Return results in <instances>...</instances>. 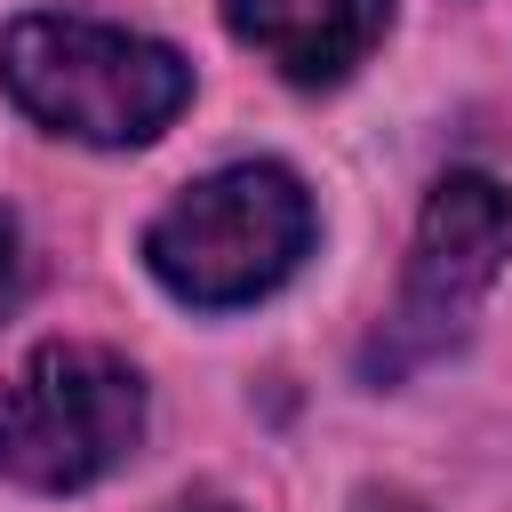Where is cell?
<instances>
[{
  "label": "cell",
  "mask_w": 512,
  "mask_h": 512,
  "mask_svg": "<svg viewBox=\"0 0 512 512\" xmlns=\"http://www.w3.org/2000/svg\"><path fill=\"white\" fill-rule=\"evenodd\" d=\"M0 88L48 136L120 152V144H152L192 104V64L152 32L32 8L0 32Z\"/></svg>",
  "instance_id": "6da1fadb"
},
{
  "label": "cell",
  "mask_w": 512,
  "mask_h": 512,
  "mask_svg": "<svg viewBox=\"0 0 512 512\" xmlns=\"http://www.w3.org/2000/svg\"><path fill=\"white\" fill-rule=\"evenodd\" d=\"M304 256H312V192L280 160H232L184 184L144 224L152 280L192 312H232L272 296Z\"/></svg>",
  "instance_id": "7a4b0ae2"
},
{
  "label": "cell",
  "mask_w": 512,
  "mask_h": 512,
  "mask_svg": "<svg viewBox=\"0 0 512 512\" xmlns=\"http://www.w3.org/2000/svg\"><path fill=\"white\" fill-rule=\"evenodd\" d=\"M144 440V376L104 344H40L0 376V480L72 496Z\"/></svg>",
  "instance_id": "3957f363"
},
{
  "label": "cell",
  "mask_w": 512,
  "mask_h": 512,
  "mask_svg": "<svg viewBox=\"0 0 512 512\" xmlns=\"http://www.w3.org/2000/svg\"><path fill=\"white\" fill-rule=\"evenodd\" d=\"M504 256H512V192L488 168H448L424 192V216H416V248H408L384 368H408V360L440 352L472 320V304L496 288Z\"/></svg>",
  "instance_id": "277c9868"
},
{
  "label": "cell",
  "mask_w": 512,
  "mask_h": 512,
  "mask_svg": "<svg viewBox=\"0 0 512 512\" xmlns=\"http://www.w3.org/2000/svg\"><path fill=\"white\" fill-rule=\"evenodd\" d=\"M224 24L280 80L328 88L352 64H368V48L392 24V0H224Z\"/></svg>",
  "instance_id": "5b68a950"
},
{
  "label": "cell",
  "mask_w": 512,
  "mask_h": 512,
  "mask_svg": "<svg viewBox=\"0 0 512 512\" xmlns=\"http://www.w3.org/2000/svg\"><path fill=\"white\" fill-rule=\"evenodd\" d=\"M24 288H32V256H24V224L0 208V320L24 304Z\"/></svg>",
  "instance_id": "8992f818"
},
{
  "label": "cell",
  "mask_w": 512,
  "mask_h": 512,
  "mask_svg": "<svg viewBox=\"0 0 512 512\" xmlns=\"http://www.w3.org/2000/svg\"><path fill=\"white\" fill-rule=\"evenodd\" d=\"M352 512H432V504H416V496H400V488H368Z\"/></svg>",
  "instance_id": "52a82bcc"
},
{
  "label": "cell",
  "mask_w": 512,
  "mask_h": 512,
  "mask_svg": "<svg viewBox=\"0 0 512 512\" xmlns=\"http://www.w3.org/2000/svg\"><path fill=\"white\" fill-rule=\"evenodd\" d=\"M176 512H232V504H224V496H184Z\"/></svg>",
  "instance_id": "ba28073f"
}]
</instances>
